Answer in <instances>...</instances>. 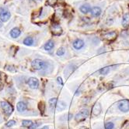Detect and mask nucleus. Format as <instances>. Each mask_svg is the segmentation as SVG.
<instances>
[{
	"mask_svg": "<svg viewBox=\"0 0 129 129\" xmlns=\"http://www.w3.org/2000/svg\"><path fill=\"white\" fill-rule=\"evenodd\" d=\"M3 27V21L0 20V28Z\"/></svg>",
	"mask_w": 129,
	"mask_h": 129,
	"instance_id": "obj_32",
	"label": "nucleus"
},
{
	"mask_svg": "<svg viewBox=\"0 0 129 129\" xmlns=\"http://www.w3.org/2000/svg\"><path fill=\"white\" fill-rule=\"evenodd\" d=\"M103 37L105 38L106 39L111 41V40H114L117 37V33H116V32H114V31H111V32H110V33H106L105 35L103 36Z\"/></svg>",
	"mask_w": 129,
	"mask_h": 129,
	"instance_id": "obj_13",
	"label": "nucleus"
},
{
	"mask_svg": "<svg viewBox=\"0 0 129 129\" xmlns=\"http://www.w3.org/2000/svg\"><path fill=\"white\" fill-rule=\"evenodd\" d=\"M15 125H16V122H15V121H14V120H10V121H9V122H8L6 124V126L10 128V127L14 126Z\"/></svg>",
	"mask_w": 129,
	"mask_h": 129,
	"instance_id": "obj_26",
	"label": "nucleus"
},
{
	"mask_svg": "<svg viewBox=\"0 0 129 129\" xmlns=\"http://www.w3.org/2000/svg\"><path fill=\"white\" fill-rule=\"evenodd\" d=\"M17 109L19 112H23L24 111H26L27 110V104L23 101H20L17 104Z\"/></svg>",
	"mask_w": 129,
	"mask_h": 129,
	"instance_id": "obj_15",
	"label": "nucleus"
},
{
	"mask_svg": "<svg viewBox=\"0 0 129 129\" xmlns=\"http://www.w3.org/2000/svg\"><path fill=\"white\" fill-rule=\"evenodd\" d=\"M122 26L124 28H127L129 26V12L126 13L122 19Z\"/></svg>",
	"mask_w": 129,
	"mask_h": 129,
	"instance_id": "obj_14",
	"label": "nucleus"
},
{
	"mask_svg": "<svg viewBox=\"0 0 129 129\" xmlns=\"http://www.w3.org/2000/svg\"><path fill=\"white\" fill-rule=\"evenodd\" d=\"M34 1H40V0H34Z\"/></svg>",
	"mask_w": 129,
	"mask_h": 129,
	"instance_id": "obj_33",
	"label": "nucleus"
},
{
	"mask_svg": "<svg viewBox=\"0 0 129 129\" xmlns=\"http://www.w3.org/2000/svg\"><path fill=\"white\" fill-rule=\"evenodd\" d=\"M91 15H93V16L94 17H98L100 16V15H101V12H102V10L100 7L98 6H95V7H93L91 9Z\"/></svg>",
	"mask_w": 129,
	"mask_h": 129,
	"instance_id": "obj_10",
	"label": "nucleus"
},
{
	"mask_svg": "<svg viewBox=\"0 0 129 129\" xmlns=\"http://www.w3.org/2000/svg\"><path fill=\"white\" fill-rule=\"evenodd\" d=\"M79 10L83 14H87L88 12H90L91 11V7H90V4H83L80 6Z\"/></svg>",
	"mask_w": 129,
	"mask_h": 129,
	"instance_id": "obj_11",
	"label": "nucleus"
},
{
	"mask_svg": "<svg viewBox=\"0 0 129 129\" xmlns=\"http://www.w3.org/2000/svg\"><path fill=\"white\" fill-rule=\"evenodd\" d=\"M76 69V66H74V65H69V66L66 68V70H64V76H66V77H68V76H69Z\"/></svg>",
	"mask_w": 129,
	"mask_h": 129,
	"instance_id": "obj_16",
	"label": "nucleus"
},
{
	"mask_svg": "<svg viewBox=\"0 0 129 129\" xmlns=\"http://www.w3.org/2000/svg\"><path fill=\"white\" fill-rule=\"evenodd\" d=\"M45 67V63L40 60V59H35L31 62V67L34 70H41Z\"/></svg>",
	"mask_w": 129,
	"mask_h": 129,
	"instance_id": "obj_2",
	"label": "nucleus"
},
{
	"mask_svg": "<svg viewBox=\"0 0 129 129\" xmlns=\"http://www.w3.org/2000/svg\"><path fill=\"white\" fill-rule=\"evenodd\" d=\"M52 33L57 36H59L62 33V29L58 23L54 22L52 24Z\"/></svg>",
	"mask_w": 129,
	"mask_h": 129,
	"instance_id": "obj_7",
	"label": "nucleus"
},
{
	"mask_svg": "<svg viewBox=\"0 0 129 129\" xmlns=\"http://www.w3.org/2000/svg\"><path fill=\"white\" fill-rule=\"evenodd\" d=\"M110 68H111V67L107 66V67H103V68L100 69L99 72H100V74H102V75H106V74H107L109 73V72H110Z\"/></svg>",
	"mask_w": 129,
	"mask_h": 129,
	"instance_id": "obj_21",
	"label": "nucleus"
},
{
	"mask_svg": "<svg viewBox=\"0 0 129 129\" xmlns=\"http://www.w3.org/2000/svg\"><path fill=\"white\" fill-rule=\"evenodd\" d=\"M38 125H39V124H37V125H34V124H33V125H32L30 128V129H34V128H36Z\"/></svg>",
	"mask_w": 129,
	"mask_h": 129,
	"instance_id": "obj_29",
	"label": "nucleus"
},
{
	"mask_svg": "<svg viewBox=\"0 0 129 129\" xmlns=\"http://www.w3.org/2000/svg\"><path fill=\"white\" fill-rule=\"evenodd\" d=\"M22 125L26 128H30L32 125H33V122L30 120H23L22 122Z\"/></svg>",
	"mask_w": 129,
	"mask_h": 129,
	"instance_id": "obj_22",
	"label": "nucleus"
},
{
	"mask_svg": "<svg viewBox=\"0 0 129 129\" xmlns=\"http://www.w3.org/2000/svg\"><path fill=\"white\" fill-rule=\"evenodd\" d=\"M48 104H49V107L51 110H53L56 106H57V104H58V98H51L48 101Z\"/></svg>",
	"mask_w": 129,
	"mask_h": 129,
	"instance_id": "obj_18",
	"label": "nucleus"
},
{
	"mask_svg": "<svg viewBox=\"0 0 129 129\" xmlns=\"http://www.w3.org/2000/svg\"><path fill=\"white\" fill-rule=\"evenodd\" d=\"M104 128H105V129H114V124L113 122H106L105 125H104Z\"/></svg>",
	"mask_w": 129,
	"mask_h": 129,
	"instance_id": "obj_23",
	"label": "nucleus"
},
{
	"mask_svg": "<svg viewBox=\"0 0 129 129\" xmlns=\"http://www.w3.org/2000/svg\"><path fill=\"white\" fill-rule=\"evenodd\" d=\"M20 34H21V31L17 27H15V28L12 29L10 31V36L13 38H17L20 36Z\"/></svg>",
	"mask_w": 129,
	"mask_h": 129,
	"instance_id": "obj_12",
	"label": "nucleus"
},
{
	"mask_svg": "<svg viewBox=\"0 0 129 129\" xmlns=\"http://www.w3.org/2000/svg\"><path fill=\"white\" fill-rule=\"evenodd\" d=\"M118 109L124 113L129 111V101L127 100H122L118 104Z\"/></svg>",
	"mask_w": 129,
	"mask_h": 129,
	"instance_id": "obj_4",
	"label": "nucleus"
},
{
	"mask_svg": "<svg viewBox=\"0 0 129 129\" xmlns=\"http://www.w3.org/2000/svg\"><path fill=\"white\" fill-rule=\"evenodd\" d=\"M72 45H73V47L75 48L76 50H81L82 48L84 46L85 43H84V41L83 39H76L75 41L73 42V43H72Z\"/></svg>",
	"mask_w": 129,
	"mask_h": 129,
	"instance_id": "obj_8",
	"label": "nucleus"
},
{
	"mask_svg": "<svg viewBox=\"0 0 129 129\" xmlns=\"http://www.w3.org/2000/svg\"><path fill=\"white\" fill-rule=\"evenodd\" d=\"M1 108L3 110L4 113L7 115H10L13 111V108L10 103H8L7 101H2L1 102Z\"/></svg>",
	"mask_w": 129,
	"mask_h": 129,
	"instance_id": "obj_3",
	"label": "nucleus"
},
{
	"mask_svg": "<svg viewBox=\"0 0 129 129\" xmlns=\"http://www.w3.org/2000/svg\"><path fill=\"white\" fill-rule=\"evenodd\" d=\"M23 43L25 44L26 46H31V45H33V43H34V39L32 38V37L28 36V37L24 39Z\"/></svg>",
	"mask_w": 129,
	"mask_h": 129,
	"instance_id": "obj_20",
	"label": "nucleus"
},
{
	"mask_svg": "<svg viewBox=\"0 0 129 129\" xmlns=\"http://www.w3.org/2000/svg\"><path fill=\"white\" fill-rule=\"evenodd\" d=\"M11 17V13L7 9H2L0 12V20L3 22H7Z\"/></svg>",
	"mask_w": 129,
	"mask_h": 129,
	"instance_id": "obj_5",
	"label": "nucleus"
},
{
	"mask_svg": "<svg viewBox=\"0 0 129 129\" xmlns=\"http://www.w3.org/2000/svg\"><path fill=\"white\" fill-rule=\"evenodd\" d=\"M57 2V0H47V2L50 5H53L55 4V2Z\"/></svg>",
	"mask_w": 129,
	"mask_h": 129,
	"instance_id": "obj_27",
	"label": "nucleus"
},
{
	"mask_svg": "<svg viewBox=\"0 0 129 129\" xmlns=\"http://www.w3.org/2000/svg\"><path fill=\"white\" fill-rule=\"evenodd\" d=\"M64 53H66V50H64V47H60L57 50V52H56V54H57V56H61Z\"/></svg>",
	"mask_w": 129,
	"mask_h": 129,
	"instance_id": "obj_24",
	"label": "nucleus"
},
{
	"mask_svg": "<svg viewBox=\"0 0 129 129\" xmlns=\"http://www.w3.org/2000/svg\"><path fill=\"white\" fill-rule=\"evenodd\" d=\"M28 85L31 89H37L39 87V81L35 77H30L28 80Z\"/></svg>",
	"mask_w": 129,
	"mask_h": 129,
	"instance_id": "obj_6",
	"label": "nucleus"
},
{
	"mask_svg": "<svg viewBox=\"0 0 129 129\" xmlns=\"http://www.w3.org/2000/svg\"><path fill=\"white\" fill-rule=\"evenodd\" d=\"M38 108H39L40 111L42 112V113H44V110H45V104H44L43 101L40 102L39 104H38Z\"/></svg>",
	"mask_w": 129,
	"mask_h": 129,
	"instance_id": "obj_25",
	"label": "nucleus"
},
{
	"mask_svg": "<svg viewBox=\"0 0 129 129\" xmlns=\"http://www.w3.org/2000/svg\"><path fill=\"white\" fill-rule=\"evenodd\" d=\"M48 128H49V127H48V126H44V127L41 128V129H48Z\"/></svg>",
	"mask_w": 129,
	"mask_h": 129,
	"instance_id": "obj_30",
	"label": "nucleus"
},
{
	"mask_svg": "<svg viewBox=\"0 0 129 129\" xmlns=\"http://www.w3.org/2000/svg\"><path fill=\"white\" fill-rule=\"evenodd\" d=\"M54 46V41H52V40H49V41H47L45 45L44 46V50L46 51H50L53 48Z\"/></svg>",
	"mask_w": 129,
	"mask_h": 129,
	"instance_id": "obj_17",
	"label": "nucleus"
},
{
	"mask_svg": "<svg viewBox=\"0 0 129 129\" xmlns=\"http://www.w3.org/2000/svg\"><path fill=\"white\" fill-rule=\"evenodd\" d=\"M102 111V108H101V105L100 103H96L95 104V105L93 106V110H92V113L93 115H95V116H97L99 115Z\"/></svg>",
	"mask_w": 129,
	"mask_h": 129,
	"instance_id": "obj_9",
	"label": "nucleus"
},
{
	"mask_svg": "<svg viewBox=\"0 0 129 129\" xmlns=\"http://www.w3.org/2000/svg\"><path fill=\"white\" fill-rule=\"evenodd\" d=\"M57 82H58L59 84L63 85V81H62V79H61V77H58L57 78Z\"/></svg>",
	"mask_w": 129,
	"mask_h": 129,
	"instance_id": "obj_28",
	"label": "nucleus"
},
{
	"mask_svg": "<svg viewBox=\"0 0 129 129\" xmlns=\"http://www.w3.org/2000/svg\"><path fill=\"white\" fill-rule=\"evenodd\" d=\"M89 115H90V111H89L88 109L84 108V109H82L79 113H77L76 115L75 120L77 122H83V121H85L89 117Z\"/></svg>",
	"mask_w": 129,
	"mask_h": 129,
	"instance_id": "obj_1",
	"label": "nucleus"
},
{
	"mask_svg": "<svg viewBox=\"0 0 129 129\" xmlns=\"http://www.w3.org/2000/svg\"><path fill=\"white\" fill-rule=\"evenodd\" d=\"M3 85L1 83H0V91H1V90L3 89Z\"/></svg>",
	"mask_w": 129,
	"mask_h": 129,
	"instance_id": "obj_31",
	"label": "nucleus"
},
{
	"mask_svg": "<svg viewBox=\"0 0 129 129\" xmlns=\"http://www.w3.org/2000/svg\"><path fill=\"white\" fill-rule=\"evenodd\" d=\"M66 104L64 101H58L57 106H56V109H57V111H63V110L66 109Z\"/></svg>",
	"mask_w": 129,
	"mask_h": 129,
	"instance_id": "obj_19",
	"label": "nucleus"
}]
</instances>
